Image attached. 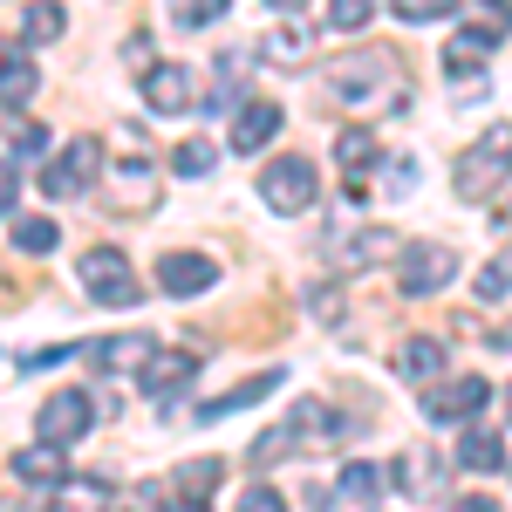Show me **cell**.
Wrapping results in <instances>:
<instances>
[{
  "label": "cell",
  "instance_id": "d590c367",
  "mask_svg": "<svg viewBox=\"0 0 512 512\" xmlns=\"http://www.w3.org/2000/svg\"><path fill=\"white\" fill-rule=\"evenodd\" d=\"M14 198H21V178H14V164H0V212H14Z\"/></svg>",
  "mask_w": 512,
  "mask_h": 512
},
{
  "label": "cell",
  "instance_id": "f546056e",
  "mask_svg": "<svg viewBox=\"0 0 512 512\" xmlns=\"http://www.w3.org/2000/svg\"><path fill=\"white\" fill-rule=\"evenodd\" d=\"M260 55H267V62H301V55H308V35H301V28H274V35L260 41Z\"/></svg>",
  "mask_w": 512,
  "mask_h": 512
},
{
  "label": "cell",
  "instance_id": "74e56055",
  "mask_svg": "<svg viewBox=\"0 0 512 512\" xmlns=\"http://www.w3.org/2000/svg\"><path fill=\"white\" fill-rule=\"evenodd\" d=\"M506 424H512V383H506Z\"/></svg>",
  "mask_w": 512,
  "mask_h": 512
},
{
  "label": "cell",
  "instance_id": "277c9868",
  "mask_svg": "<svg viewBox=\"0 0 512 512\" xmlns=\"http://www.w3.org/2000/svg\"><path fill=\"white\" fill-rule=\"evenodd\" d=\"M89 424H96V403H89V390H55L48 403L35 410V437L41 444H76V437H89Z\"/></svg>",
  "mask_w": 512,
  "mask_h": 512
},
{
  "label": "cell",
  "instance_id": "e575fe53",
  "mask_svg": "<svg viewBox=\"0 0 512 512\" xmlns=\"http://www.w3.org/2000/svg\"><path fill=\"white\" fill-rule=\"evenodd\" d=\"M239 506H246V512H274V506H280V492H274V485H253Z\"/></svg>",
  "mask_w": 512,
  "mask_h": 512
},
{
  "label": "cell",
  "instance_id": "3957f363",
  "mask_svg": "<svg viewBox=\"0 0 512 512\" xmlns=\"http://www.w3.org/2000/svg\"><path fill=\"white\" fill-rule=\"evenodd\" d=\"M451 280H458V253L437 246V239H410V246L396 253V287H403V294H437V287H451Z\"/></svg>",
  "mask_w": 512,
  "mask_h": 512
},
{
  "label": "cell",
  "instance_id": "8fae6325",
  "mask_svg": "<svg viewBox=\"0 0 512 512\" xmlns=\"http://www.w3.org/2000/svg\"><path fill=\"white\" fill-rule=\"evenodd\" d=\"M485 403H492V383H485V376H458L451 390L424 396V417H431V424H465V417H478Z\"/></svg>",
  "mask_w": 512,
  "mask_h": 512
},
{
  "label": "cell",
  "instance_id": "4316f807",
  "mask_svg": "<svg viewBox=\"0 0 512 512\" xmlns=\"http://www.w3.org/2000/svg\"><path fill=\"white\" fill-rule=\"evenodd\" d=\"M14 246L21 253H55V219H41V212L14 219Z\"/></svg>",
  "mask_w": 512,
  "mask_h": 512
},
{
  "label": "cell",
  "instance_id": "44dd1931",
  "mask_svg": "<svg viewBox=\"0 0 512 512\" xmlns=\"http://www.w3.org/2000/svg\"><path fill=\"white\" fill-rule=\"evenodd\" d=\"M69 35V14L55 7V0H35V7H21V41L41 48V41H62Z\"/></svg>",
  "mask_w": 512,
  "mask_h": 512
},
{
  "label": "cell",
  "instance_id": "f35d334b",
  "mask_svg": "<svg viewBox=\"0 0 512 512\" xmlns=\"http://www.w3.org/2000/svg\"><path fill=\"white\" fill-rule=\"evenodd\" d=\"M492 7H512V0H492Z\"/></svg>",
  "mask_w": 512,
  "mask_h": 512
},
{
  "label": "cell",
  "instance_id": "484cf974",
  "mask_svg": "<svg viewBox=\"0 0 512 512\" xmlns=\"http://www.w3.org/2000/svg\"><path fill=\"white\" fill-rule=\"evenodd\" d=\"M321 28H328V35H362V28H369V0H328Z\"/></svg>",
  "mask_w": 512,
  "mask_h": 512
},
{
  "label": "cell",
  "instance_id": "d6a6232c",
  "mask_svg": "<svg viewBox=\"0 0 512 512\" xmlns=\"http://www.w3.org/2000/svg\"><path fill=\"white\" fill-rule=\"evenodd\" d=\"M403 21H444V14H458V0H390Z\"/></svg>",
  "mask_w": 512,
  "mask_h": 512
},
{
  "label": "cell",
  "instance_id": "e0dca14e",
  "mask_svg": "<svg viewBox=\"0 0 512 512\" xmlns=\"http://www.w3.org/2000/svg\"><path fill=\"white\" fill-rule=\"evenodd\" d=\"M335 89L342 96H369V89H390V55H355V62H335Z\"/></svg>",
  "mask_w": 512,
  "mask_h": 512
},
{
  "label": "cell",
  "instance_id": "30bf717a",
  "mask_svg": "<svg viewBox=\"0 0 512 512\" xmlns=\"http://www.w3.org/2000/svg\"><path fill=\"white\" fill-rule=\"evenodd\" d=\"M158 287L171 294V301H198L205 287H219V260H205V253H164Z\"/></svg>",
  "mask_w": 512,
  "mask_h": 512
},
{
  "label": "cell",
  "instance_id": "9a60e30c",
  "mask_svg": "<svg viewBox=\"0 0 512 512\" xmlns=\"http://www.w3.org/2000/svg\"><path fill=\"white\" fill-rule=\"evenodd\" d=\"M158 335H96V342H82V362L89 369H137L144 355H151Z\"/></svg>",
  "mask_w": 512,
  "mask_h": 512
},
{
  "label": "cell",
  "instance_id": "d4e9b609",
  "mask_svg": "<svg viewBox=\"0 0 512 512\" xmlns=\"http://www.w3.org/2000/svg\"><path fill=\"white\" fill-rule=\"evenodd\" d=\"M376 492H383V472L376 465H342V478H335V499L342 506H376Z\"/></svg>",
  "mask_w": 512,
  "mask_h": 512
},
{
  "label": "cell",
  "instance_id": "6da1fadb",
  "mask_svg": "<svg viewBox=\"0 0 512 512\" xmlns=\"http://www.w3.org/2000/svg\"><path fill=\"white\" fill-rule=\"evenodd\" d=\"M451 185H458V198H465V205H485V198L512 192V123H492V130L478 137L472 151L458 158Z\"/></svg>",
  "mask_w": 512,
  "mask_h": 512
},
{
  "label": "cell",
  "instance_id": "7a4b0ae2",
  "mask_svg": "<svg viewBox=\"0 0 512 512\" xmlns=\"http://www.w3.org/2000/svg\"><path fill=\"white\" fill-rule=\"evenodd\" d=\"M76 280L89 287L96 308H137L144 301V287H137V274H130V260H123L117 246H89L76 260Z\"/></svg>",
  "mask_w": 512,
  "mask_h": 512
},
{
  "label": "cell",
  "instance_id": "2e32d148",
  "mask_svg": "<svg viewBox=\"0 0 512 512\" xmlns=\"http://www.w3.org/2000/svg\"><path fill=\"white\" fill-rule=\"evenodd\" d=\"M280 383H287V376H280V369H260V376H246V383H239V390L212 396V403H205V410H198V417H205V424H212V417H233V410H253V403H267V396H274Z\"/></svg>",
  "mask_w": 512,
  "mask_h": 512
},
{
  "label": "cell",
  "instance_id": "1f68e13d",
  "mask_svg": "<svg viewBox=\"0 0 512 512\" xmlns=\"http://www.w3.org/2000/svg\"><path fill=\"white\" fill-rule=\"evenodd\" d=\"M506 294H512V246L478 274V301H506Z\"/></svg>",
  "mask_w": 512,
  "mask_h": 512
},
{
  "label": "cell",
  "instance_id": "7402d4cb",
  "mask_svg": "<svg viewBox=\"0 0 512 512\" xmlns=\"http://www.w3.org/2000/svg\"><path fill=\"white\" fill-rule=\"evenodd\" d=\"M390 478L410 492V499H437V492H444V478H437V465L424 458V451H403V465H396Z\"/></svg>",
  "mask_w": 512,
  "mask_h": 512
},
{
  "label": "cell",
  "instance_id": "836d02e7",
  "mask_svg": "<svg viewBox=\"0 0 512 512\" xmlns=\"http://www.w3.org/2000/svg\"><path fill=\"white\" fill-rule=\"evenodd\" d=\"M178 171L185 178H205L212 171V144H178Z\"/></svg>",
  "mask_w": 512,
  "mask_h": 512
},
{
  "label": "cell",
  "instance_id": "83f0119b",
  "mask_svg": "<svg viewBox=\"0 0 512 512\" xmlns=\"http://www.w3.org/2000/svg\"><path fill=\"white\" fill-rule=\"evenodd\" d=\"M7 151L14 158H35V151H48V130L35 117H7Z\"/></svg>",
  "mask_w": 512,
  "mask_h": 512
},
{
  "label": "cell",
  "instance_id": "ffe728a7",
  "mask_svg": "<svg viewBox=\"0 0 512 512\" xmlns=\"http://www.w3.org/2000/svg\"><path fill=\"white\" fill-rule=\"evenodd\" d=\"M396 369H403L410 383H431L437 369H444V342H431V335H410V342L396 349Z\"/></svg>",
  "mask_w": 512,
  "mask_h": 512
},
{
  "label": "cell",
  "instance_id": "f1b7e54d",
  "mask_svg": "<svg viewBox=\"0 0 512 512\" xmlns=\"http://www.w3.org/2000/svg\"><path fill=\"white\" fill-rule=\"evenodd\" d=\"M287 451H294V431L280 424V431H267L260 444H253V451H246V465H253V472H267V465H280Z\"/></svg>",
  "mask_w": 512,
  "mask_h": 512
},
{
  "label": "cell",
  "instance_id": "ac0fdd59",
  "mask_svg": "<svg viewBox=\"0 0 512 512\" xmlns=\"http://www.w3.org/2000/svg\"><path fill=\"white\" fill-rule=\"evenodd\" d=\"M219 478H226V458H192L185 472L171 478V499H178V506H205V499L219 492Z\"/></svg>",
  "mask_w": 512,
  "mask_h": 512
},
{
  "label": "cell",
  "instance_id": "7c38bea8",
  "mask_svg": "<svg viewBox=\"0 0 512 512\" xmlns=\"http://www.w3.org/2000/svg\"><path fill=\"white\" fill-rule=\"evenodd\" d=\"M506 41V14H492V21H472V28H458V35L444 41V69H458V76H472L478 62L492 55Z\"/></svg>",
  "mask_w": 512,
  "mask_h": 512
},
{
  "label": "cell",
  "instance_id": "4dcf8cb0",
  "mask_svg": "<svg viewBox=\"0 0 512 512\" xmlns=\"http://www.w3.org/2000/svg\"><path fill=\"white\" fill-rule=\"evenodd\" d=\"M171 14H178L185 28H212L219 14H233V0H171Z\"/></svg>",
  "mask_w": 512,
  "mask_h": 512
},
{
  "label": "cell",
  "instance_id": "8992f818",
  "mask_svg": "<svg viewBox=\"0 0 512 512\" xmlns=\"http://www.w3.org/2000/svg\"><path fill=\"white\" fill-rule=\"evenodd\" d=\"M96 171H103V144H96V137H76L69 151H55V158H48L41 192H48V198H76V192L96 185Z\"/></svg>",
  "mask_w": 512,
  "mask_h": 512
},
{
  "label": "cell",
  "instance_id": "9c48e42d",
  "mask_svg": "<svg viewBox=\"0 0 512 512\" xmlns=\"http://www.w3.org/2000/svg\"><path fill=\"white\" fill-rule=\"evenodd\" d=\"M192 376H198V355L192 349H164V342H151V355L137 362V390H144V396H178Z\"/></svg>",
  "mask_w": 512,
  "mask_h": 512
},
{
  "label": "cell",
  "instance_id": "4fadbf2b",
  "mask_svg": "<svg viewBox=\"0 0 512 512\" xmlns=\"http://www.w3.org/2000/svg\"><path fill=\"white\" fill-rule=\"evenodd\" d=\"M274 130H280V103H267V96L239 103V117H233V151H239V158H246V151H267V144H274Z\"/></svg>",
  "mask_w": 512,
  "mask_h": 512
},
{
  "label": "cell",
  "instance_id": "5b68a950",
  "mask_svg": "<svg viewBox=\"0 0 512 512\" xmlns=\"http://www.w3.org/2000/svg\"><path fill=\"white\" fill-rule=\"evenodd\" d=\"M260 198L274 205V212H308L321 198V178L308 158H274L267 171H260Z\"/></svg>",
  "mask_w": 512,
  "mask_h": 512
},
{
  "label": "cell",
  "instance_id": "603a6c76",
  "mask_svg": "<svg viewBox=\"0 0 512 512\" xmlns=\"http://www.w3.org/2000/svg\"><path fill=\"white\" fill-rule=\"evenodd\" d=\"M335 164H342V178H362V171L376 164V137H369L362 123H349V130L335 137Z\"/></svg>",
  "mask_w": 512,
  "mask_h": 512
},
{
  "label": "cell",
  "instance_id": "8d00e7d4",
  "mask_svg": "<svg viewBox=\"0 0 512 512\" xmlns=\"http://www.w3.org/2000/svg\"><path fill=\"white\" fill-rule=\"evenodd\" d=\"M267 7H287V14H294V7H308V0H267Z\"/></svg>",
  "mask_w": 512,
  "mask_h": 512
},
{
  "label": "cell",
  "instance_id": "52a82bcc",
  "mask_svg": "<svg viewBox=\"0 0 512 512\" xmlns=\"http://www.w3.org/2000/svg\"><path fill=\"white\" fill-rule=\"evenodd\" d=\"M137 76H144V103H151L158 117H185V110L198 103L192 69H185V62H144Z\"/></svg>",
  "mask_w": 512,
  "mask_h": 512
},
{
  "label": "cell",
  "instance_id": "ba28073f",
  "mask_svg": "<svg viewBox=\"0 0 512 512\" xmlns=\"http://www.w3.org/2000/svg\"><path fill=\"white\" fill-rule=\"evenodd\" d=\"M158 198H164V178H158L144 158H130V164H117V171H110V192H103V205L137 219V212H151Z\"/></svg>",
  "mask_w": 512,
  "mask_h": 512
},
{
  "label": "cell",
  "instance_id": "d6986e66",
  "mask_svg": "<svg viewBox=\"0 0 512 512\" xmlns=\"http://www.w3.org/2000/svg\"><path fill=\"white\" fill-rule=\"evenodd\" d=\"M35 55H28V48H0V103H7V110H21V103H28V96H35Z\"/></svg>",
  "mask_w": 512,
  "mask_h": 512
},
{
  "label": "cell",
  "instance_id": "cb8c5ba5",
  "mask_svg": "<svg viewBox=\"0 0 512 512\" xmlns=\"http://www.w3.org/2000/svg\"><path fill=\"white\" fill-rule=\"evenodd\" d=\"M458 465H465V472H499V465H506V444L492 431H465L458 437Z\"/></svg>",
  "mask_w": 512,
  "mask_h": 512
},
{
  "label": "cell",
  "instance_id": "5bb4252c",
  "mask_svg": "<svg viewBox=\"0 0 512 512\" xmlns=\"http://www.w3.org/2000/svg\"><path fill=\"white\" fill-rule=\"evenodd\" d=\"M14 478H21V485H35V492H48V485H69V451H62V444H41V437H35V451H14Z\"/></svg>",
  "mask_w": 512,
  "mask_h": 512
}]
</instances>
